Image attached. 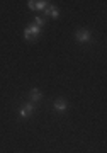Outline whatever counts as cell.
<instances>
[{
	"instance_id": "obj_1",
	"label": "cell",
	"mask_w": 107,
	"mask_h": 153,
	"mask_svg": "<svg viewBox=\"0 0 107 153\" xmlns=\"http://www.w3.org/2000/svg\"><path fill=\"white\" fill-rule=\"evenodd\" d=\"M41 31L43 29L38 27L36 24H29V26H26V29H24V39L26 41H32V39H36L41 34Z\"/></svg>"
},
{
	"instance_id": "obj_9",
	"label": "cell",
	"mask_w": 107,
	"mask_h": 153,
	"mask_svg": "<svg viewBox=\"0 0 107 153\" xmlns=\"http://www.w3.org/2000/svg\"><path fill=\"white\" fill-rule=\"evenodd\" d=\"M27 7H29L31 10H36V4H34V0H29V2H27Z\"/></svg>"
},
{
	"instance_id": "obj_7",
	"label": "cell",
	"mask_w": 107,
	"mask_h": 153,
	"mask_svg": "<svg viewBox=\"0 0 107 153\" xmlns=\"http://www.w3.org/2000/svg\"><path fill=\"white\" fill-rule=\"evenodd\" d=\"M32 24H36L38 27L43 29V27H44V24H46V19H44L43 16H36V17H34V22H32Z\"/></svg>"
},
{
	"instance_id": "obj_3",
	"label": "cell",
	"mask_w": 107,
	"mask_h": 153,
	"mask_svg": "<svg viewBox=\"0 0 107 153\" xmlns=\"http://www.w3.org/2000/svg\"><path fill=\"white\" fill-rule=\"evenodd\" d=\"M34 111H36V105L32 104V102H27V104H24L19 109V116H21L22 119H27V117H31L34 114Z\"/></svg>"
},
{
	"instance_id": "obj_6",
	"label": "cell",
	"mask_w": 107,
	"mask_h": 153,
	"mask_svg": "<svg viewBox=\"0 0 107 153\" xmlns=\"http://www.w3.org/2000/svg\"><path fill=\"white\" fill-rule=\"evenodd\" d=\"M44 16H51L53 19H58V17H59V10L56 9V7H53V5H48L46 9H44Z\"/></svg>"
},
{
	"instance_id": "obj_8",
	"label": "cell",
	"mask_w": 107,
	"mask_h": 153,
	"mask_svg": "<svg viewBox=\"0 0 107 153\" xmlns=\"http://www.w3.org/2000/svg\"><path fill=\"white\" fill-rule=\"evenodd\" d=\"M36 4V10H44L46 7H48L49 2H46V0H39V2H34Z\"/></svg>"
},
{
	"instance_id": "obj_4",
	"label": "cell",
	"mask_w": 107,
	"mask_h": 153,
	"mask_svg": "<svg viewBox=\"0 0 107 153\" xmlns=\"http://www.w3.org/2000/svg\"><path fill=\"white\" fill-rule=\"evenodd\" d=\"M53 107H54L56 112H65V111L68 109V102H66L65 99H56L54 104H53Z\"/></svg>"
},
{
	"instance_id": "obj_2",
	"label": "cell",
	"mask_w": 107,
	"mask_h": 153,
	"mask_svg": "<svg viewBox=\"0 0 107 153\" xmlns=\"http://www.w3.org/2000/svg\"><path fill=\"white\" fill-rule=\"evenodd\" d=\"M75 39L80 44H87V43H90L92 34H90L88 29H77V31H75Z\"/></svg>"
},
{
	"instance_id": "obj_5",
	"label": "cell",
	"mask_w": 107,
	"mask_h": 153,
	"mask_svg": "<svg viewBox=\"0 0 107 153\" xmlns=\"http://www.w3.org/2000/svg\"><path fill=\"white\" fill-rule=\"evenodd\" d=\"M29 99L32 100V104H34V102H39V100L43 99V92H41L39 88H32L31 92H29Z\"/></svg>"
}]
</instances>
